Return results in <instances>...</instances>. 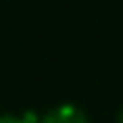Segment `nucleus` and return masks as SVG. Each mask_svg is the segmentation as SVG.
<instances>
[{"mask_svg":"<svg viewBox=\"0 0 123 123\" xmlns=\"http://www.w3.org/2000/svg\"><path fill=\"white\" fill-rule=\"evenodd\" d=\"M116 123H123V108L118 111V116H116Z\"/></svg>","mask_w":123,"mask_h":123,"instance_id":"3","label":"nucleus"},{"mask_svg":"<svg viewBox=\"0 0 123 123\" xmlns=\"http://www.w3.org/2000/svg\"><path fill=\"white\" fill-rule=\"evenodd\" d=\"M38 123H91L88 113L75 103H60L38 118Z\"/></svg>","mask_w":123,"mask_h":123,"instance_id":"1","label":"nucleus"},{"mask_svg":"<svg viewBox=\"0 0 123 123\" xmlns=\"http://www.w3.org/2000/svg\"><path fill=\"white\" fill-rule=\"evenodd\" d=\"M0 123H38L33 116H15V113H0Z\"/></svg>","mask_w":123,"mask_h":123,"instance_id":"2","label":"nucleus"}]
</instances>
